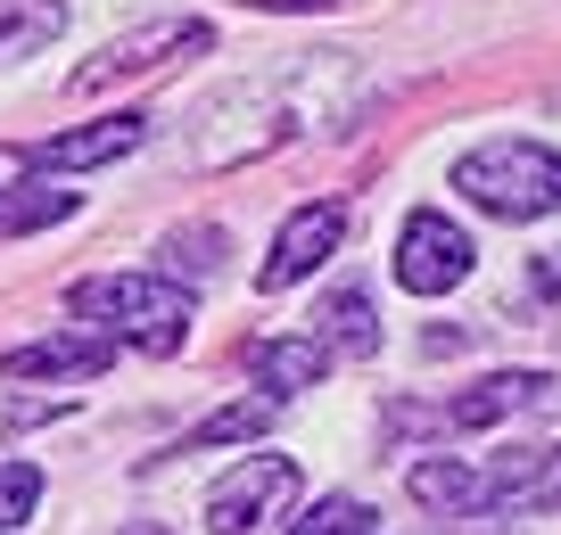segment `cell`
<instances>
[{"instance_id": "4", "label": "cell", "mask_w": 561, "mask_h": 535, "mask_svg": "<svg viewBox=\"0 0 561 535\" xmlns=\"http://www.w3.org/2000/svg\"><path fill=\"white\" fill-rule=\"evenodd\" d=\"M471 264H479V247H471V231H462L455 214H438V207L404 214L397 280H404L413 296H446V289H462V280H471Z\"/></svg>"}, {"instance_id": "7", "label": "cell", "mask_w": 561, "mask_h": 535, "mask_svg": "<svg viewBox=\"0 0 561 535\" xmlns=\"http://www.w3.org/2000/svg\"><path fill=\"white\" fill-rule=\"evenodd\" d=\"M455 429H495V420H561V380L553 371H488L446 404Z\"/></svg>"}, {"instance_id": "13", "label": "cell", "mask_w": 561, "mask_h": 535, "mask_svg": "<svg viewBox=\"0 0 561 535\" xmlns=\"http://www.w3.org/2000/svg\"><path fill=\"white\" fill-rule=\"evenodd\" d=\"M280 404L289 396H273V387H256V396H240V404H224V412H207L191 437H182L174 453H215V445H248V437H264L280 420Z\"/></svg>"}, {"instance_id": "3", "label": "cell", "mask_w": 561, "mask_h": 535, "mask_svg": "<svg viewBox=\"0 0 561 535\" xmlns=\"http://www.w3.org/2000/svg\"><path fill=\"white\" fill-rule=\"evenodd\" d=\"M289 502H298V462L289 453H248L207 495V527L215 535H264L273 519H289Z\"/></svg>"}, {"instance_id": "9", "label": "cell", "mask_w": 561, "mask_h": 535, "mask_svg": "<svg viewBox=\"0 0 561 535\" xmlns=\"http://www.w3.org/2000/svg\"><path fill=\"white\" fill-rule=\"evenodd\" d=\"M404 495L430 519H471V511H504V486H495V462H413L404 469Z\"/></svg>"}, {"instance_id": "15", "label": "cell", "mask_w": 561, "mask_h": 535, "mask_svg": "<svg viewBox=\"0 0 561 535\" xmlns=\"http://www.w3.org/2000/svg\"><path fill=\"white\" fill-rule=\"evenodd\" d=\"M314 322H322V346H331V354H355V363L380 354V313H371L364 289H331Z\"/></svg>"}, {"instance_id": "16", "label": "cell", "mask_w": 561, "mask_h": 535, "mask_svg": "<svg viewBox=\"0 0 561 535\" xmlns=\"http://www.w3.org/2000/svg\"><path fill=\"white\" fill-rule=\"evenodd\" d=\"M67 34V0H0V58H34Z\"/></svg>"}, {"instance_id": "1", "label": "cell", "mask_w": 561, "mask_h": 535, "mask_svg": "<svg viewBox=\"0 0 561 535\" xmlns=\"http://www.w3.org/2000/svg\"><path fill=\"white\" fill-rule=\"evenodd\" d=\"M91 329H107L116 346L133 354H182L191 338V289L174 272H100V280H75L67 296Z\"/></svg>"}, {"instance_id": "11", "label": "cell", "mask_w": 561, "mask_h": 535, "mask_svg": "<svg viewBox=\"0 0 561 535\" xmlns=\"http://www.w3.org/2000/svg\"><path fill=\"white\" fill-rule=\"evenodd\" d=\"M140 140H149V116H100V124H83V132H58V140H42V173H83V165H116V156H133Z\"/></svg>"}, {"instance_id": "5", "label": "cell", "mask_w": 561, "mask_h": 535, "mask_svg": "<svg viewBox=\"0 0 561 535\" xmlns=\"http://www.w3.org/2000/svg\"><path fill=\"white\" fill-rule=\"evenodd\" d=\"M347 223H355V207H347V198H314V207H298L289 223L273 231V256H264L256 289H298V280H314L322 264L339 256Z\"/></svg>"}, {"instance_id": "14", "label": "cell", "mask_w": 561, "mask_h": 535, "mask_svg": "<svg viewBox=\"0 0 561 535\" xmlns=\"http://www.w3.org/2000/svg\"><path fill=\"white\" fill-rule=\"evenodd\" d=\"M248 363H256V380L273 387V396H298V387H314L322 371H331V346L322 338H264Z\"/></svg>"}, {"instance_id": "8", "label": "cell", "mask_w": 561, "mask_h": 535, "mask_svg": "<svg viewBox=\"0 0 561 535\" xmlns=\"http://www.w3.org/2000/svg\"><path fill=\"white\" fill-rule=\"evenodd\" d=\"M107 363H116V338L75 322V329H50V338H34V346H9V354H0V380H100Z\"/></svg>"}, {"instance_id": "18", "label": "cell", "mask_w": 561, "mask_h": 535, "mask_svg": "<svg viewBox=\"0 0 561 535\" xmlns=\"http://www.w3.org/2000/svg\"><path fill=\"white\" fill-rule=\"evenodd\" d=\"M34 502H42V469H34V462H0V535L25 527V519H34Z\"/></svg>"}, {"instance_id": "12", "label": "cell", "mask_w": 561, "mask_h": 535, "mask_svg": "<svg viewBox=\"0 0 561 535\" xmlns=\"http://www.w3.org/2000/svg\"><path fill=\"white\" fill-rule=\"evenodd\" d=\"M495 486H504L512 511H561V445L495 453Z\"/></svg>"}, {"instance_id": "2", "label": "cell", "mask_w": 561, "mask_h": 535, "mask_svg": "<svg viewBox=\"0 0 561 535\" xmlns=\"http://www.w3.org/2000/svg\"><path fill=\"white\" fill-rule=\"evenodd\" d=\"M455 190L471 198L479 214H495V223H537V214L561 207V156L545 149V140H488V149L455 156Z\"/></svg>"}, {"instance_id": "17", "label": "cell", "mask_w": 561, "mask_h": 535, "mask_svg": "<svg viewBox=\"0 0 561 535\" xmlns=\"http://www.w3.org/2000/svg\"><path fill=\"white\" fill-rule=\"evenodd\" d=\"M289 535H371V502H355V495H322L306 519H289Z\"/></svg>"}, {"instance_id": "21", "label": "cell", "mask_w": 561, "mask_h": 535, "mask_svg": "<svg viewBox=\"0 0 561 535\" xmlns=\"http://www.w3.org/2000/svg\"><path fill=\"white\" fill-rule=\"evenodd\" d=\"M248 9H339V0H248Z\"/></svg>"}, {"instance_id": "6", "label": "cell", "mask_w": 561, "mask_h": 535, "mask_svg": "<svg viewBox=\"0 0 561 535\" xmlns=\"http://www.w3.org/2000/svg\"><path fill=\"white\" fill-rule=\"evenodd\" d=\"M215 50V25L207 18H174V25H140V34L107 42L91 67H75V91H107V83H133V74H158L165 58H198Z\"/></svg>"}, {"instance_id": "19", "label": "cell", "mask_w": 561, "mask_h": 535, "mask_svg": "<svg viewBox=\"0 0 561 535\" xmlns=\"http://www.w3.org/2000/svg\"><path fill=\"white\" fill-rule=\"evenodd\" d=\"M215 247H224V231H174L165 240V272H215Z\"/></svg>"}, {"instance_id": "10", "label": "cell", "mask_w": 561, "mask_h": 535, "mask_svg": "<svg viewBox=\"0 0 561 535\" xmlns=\"http://www.w3.org/2000/svg\"><path fill=\"white\" fill-rule=\"evenodd\" d=\"M67 214H75V190H50L42 156L0 140V231H42V223H67Z\"/></svg>"}, {"instance_id": "20", "label": "cell", "mask_w": 561, "mask_h": 535, "mask_svg": "<svg viewBox=\"0 0 561 535\" xmlns=\"http://www.w3.org/2000/svg\"><path fill=\"white\" fill-rule=\"evenodd\" d=\"M537 289H545V296H561V247H553V256H537Z\"/></svg>"}]
</instances>
